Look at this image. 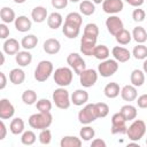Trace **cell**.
Returning <instances> with one entry per match:
<instances>
[{"instance_id": "cell-1", "label": "cell", "mask_w": 147, "mask_h": 147, "mask_svg": "<svg viewBox=\"0 0 147 147\" xmlns=\"http://www.w3.org/2000/svg\"><path fill=\"white\" fill-rule=\"evenodd\" d=\"M83 23V16L80 13L71 11L65 16L64 23L62 25L63 34L69 39H75L79 36L80 26Z\"/></svg>"}, {"instance_id": "cell-2", "label": "cell", "mask_w": 147, "mask_h": 147, "mask_svg": "<svg viewBox=\"0 0 147 147\" xmlns=\"http://www.w3.org/2000/svg\"><path fill=\"white\" fill-rule=\"evenodd\" d=\"M28 123L30 125V127L36 129V130H44V129H48L52 123H53V116L51 113H38V114H32L29 119Z\"/></svg>"}, {"instance_id": "cell-3", "label": "cell", "mask_w": 147, "mask_h": 147, "mask_svg": "<svg viewBox=\"0 0 147 147\" xmlns=\"http://www.w3.org/2000/svg\"><path fill=\"white\" fill-rule=\"evenodd\" d=\"M53 78L56 85L60 87L69 86L74 78V71L71 68L68 67H60L53 72Z\"/></svg>"}, {"instance_id": "cell-4", "label": "cell", "mask_w": 147, "mask_h": 147, "mask_svg": "<svg viewBox=\"0 0 147 147\" xmlns=\"http://www.w3.org/2000/svg\"><path fill=\"white\" fill-rule=\"evenodd\" d=\"M146 133V123L142 119H133L127 126L126 136L131 141H139Z\"/></svg>"}, {"instance_id": "cell-5", "label": "cell", "mask_w": 147, "mask_h": 147, "mask_svg": "<svg viewBox=\"0 0 147 147\" xmlns=\"http://www.w3.org/2000/svg\"><path fill=\"white\" fill-rule=\"evenodd\" d=\"M52 99L54 105L60 109H68L71 105V96L64 87L59 86V88H55L53 91Z\"/></svg>"}, {"instance_id": "cell-6", "label": "cell", "mask_w": 147, "mask_h": 147, "mask_svg": "<svg viewBox=\"0 0 147 147\" xmlns=\"http://www.w3.org/2000/svg\"><path fill=\"white\" fill-rule=\"evenodd\" d=\"M53 70H54L53 63L48 60H42L37 64V68L34 70V79L40 83L46 82L49 78V76L53 74Z\"/></svg>"}, {"instance_id": "cell-7", "label": "cell", "mask_w": 147, "mask_h": 147, "mask_svg": "<svg viewBox=\"0 0 147 147\" xmlns=\"http://www.w3.org/2000/svg\"><path fill=\"white\" fill-rule=\"evenodd\" d=\"M98 118L96 111H95V105L94 103H87L78 111V121L83 125H88L93 123Z\"/></svg>"}, {"instance_id": "cell-8", "label": "cell", "mask_w": 147, "mask_h": 147, "mask_svg": "<svg viewBox=\"0 0 147 147\" xmlns=\"http://www.w3.org/2000/svg\"><path fill=\"white\" fill-rule=\"evenodd\" d=\"M118 67H119L118 62L115 59H107L101 61V63L98 65V72L102 77L107 78L116 74V71L118 70Z\"/></svg>"}, {"instance_id": "cell-9", "label": "cell", "mask_w": 147, "mask_h": 147, "mask_svg": "<svg viewBox=\"0 0 147 147\" xmlns=\"http://www.w3.org/2000/svg\"><path fill=\"white\" fill-rule=\"evenodd\" d=\"M127 126H126V119L121 113H116L111 116V127L110 132L111 134H124L126 133Z\"/></svg>"}, {"instance_id": "cell-10", "label": "cell", "mask_w": 147, "mask_h": 147, "mask_svg": "<svg viewBox=\"0 0 147 147\" xmlns=\"http://www.w3.org/2000/svg\"><path fill=\"white\" fill-rule=\"evenodd\" d=\"M67 63L75 71V74H77L78 76L86 69L85 60L78 53H70L67 57Z\"/></svg>"}, {"instance_id": "cell-11", "label": "cell", "mask_w": 147, "mask_h": 147, "mask_svg": "<svg viewBox=\"0 0 147 147\" xmlns=\"http://www.w3.org/2000/svg\"><path fill=\"white\" fill-rule=\"evenodd\" d=\"M96 40L98 37L83 33V37L80 38V52L86 56H92L93 49L96 46Z\"/></svg>"}, {"instance_id": "cell-12", "label": "cell", "mask_w": 147, "mask_h": 147, "mask_svg": "<svg viewBox=\"0 0 147 147\" xmlns=\"http://www.w3.org/2000/svg\"><path fill=\"white\" fill-rule=\"evenodd\" d=\"M98 75L99 72L94 69H85L80 75H79V83L83 87L88 88L95 85L96 80H98Z\"/></svg>"}, {"instance_id": "cell-13", "label": "cell", "mask_w": 147, "mask_h": 147, "mask_svg": "<svg viewBox=\"0 0 147 147\" xmlns=\"http://www.w3.org/2000/svg\"><path fill=\"white\" fill-rule=\"evenodd\" d=\"M106 28L108 32L115 37L119 31L124 29V24H123V21L117 15H109L106 20Z\"/></svg>"}, {"instance_id": "cell-14", "label": "cell", "mask_w": 147, "mask_h": 147, "mask_svg": "<svg viewBox=\"0 0 147 147\" xmlns=\"http://www.w3.org/2000/svg\"><path fill=\"white\" fill-rule=\"evenodd\" d=\"M124 8L123 0H105L102 2V9L108 15H116Z\"/></svg>"}, {"instance_id": "cell-15", "label": "cell", "mask_w": 147, "mask_h": 147, "mask_svg": "<svg viewBox=\"0 0 147 147\" xmlns=\"http://www.w3.org/2000/svg\"><path fill=\"white\" fill-rule=\"evenodd\" d=\"M15 114V107L8 99L0 100V118L10 119Z\"/></svg>"}, {"instance_id": "cell-16", "label": "cell", "mask_w": 147, "mask_h": 147, "mask_svg": "<svg viewBox=\"0 0 147 147\" xmlns=\"http://www.w3.org/2000/svg\"><path fill=\"white\" fill-rule=\"evenodd\" d=\"M111 54L114 56V59L117 61V62H121V63H124V62H127L131 57V52L125 48V47H122V46H115L113 47L111 49Z\"/></svg>"}, {"instance_id": "cell-17", "label": "cell", "mask_w": 147, "mask_h": 147, "mask_svg": "<svg viewBox=\"0 0 147 147\" xmlns=\"http://www.w3.org/2000/svg\"><path fill=\"white\" fill-rule=\"evenodd\" d=\"M20 47H22L21 42H18V40H16L15 38L6 39L2 45V49L7 55H16L20 52Z\"/></svg>"}, {"instance_id": "cell-18", "label": "cell", "mask_w": 147, "mask_h": 147, "mask_svg": "<svg viewBox=\"0 0 147 147\" xmlns=\"http://www.w3.org/2000/svg\"><path fill=\"white\" fill-rule=\"evenodd\" d=\"M42 48H44V52L49 54V55H54V54H57L61 49V44L57 39L55 38H48L44 41V45H42Z\"/></svg>"}, {"instance_id": "cell-19", "label": "cell", "mask_w": 147, "mask_h": 147, "mask_svg": "<svg viewBox=\"0 0 147 147\" xmlns=\"http://www.w3.org/2000/svg\"><path fill=\"white\" fill-rule=\"evenodd\" d=\"M15 29L18 32H28L29 30H31L32 28V22L30 18H28V16L25 15H20L16 17L15 22Z\"/></svg>"}, {"instance_id": "cell-20", "label": "cell", "mask_w": 147, "mask_h": 147, "mask_svg": "<svg viewBox=\"0 0 147 147\" xmlns=\"http://www.w3.org/2000/svg\"><path fill=\"white\" fill-rule=\"evenodd\" d=\"M121 96L124 101H127V102H131V101H134L137 100L138 98V92H137V87L133 86L132 84L131 85H125L121 88Z\"/></svg>"}, {"instance_id": "cell-21", "label": "cell", "mask_w": 147, "mask_h": 147, "mask_svg": "<svg viewBox=\"0 0 147 147\" xmlns=\"http://www.w3.org/2000/svg\"><path fill=\"white\" fill-rule=\"evenodd\" d=\"M48 17V13L47 9L42 6H37L32 9L31 11V18L36 22V23H42L47 20Z\"/></svg>"}, {"instance_id": "cell-22", "label": "cell", "mask_w": 147, "mask_h": 147, "mask_svg": "<svg viewBox=\"0 0 147 147\" xmlns=\"http://www.w3.org/2000/svg\"><path fill=\"white\" fill-rule=\"evenodd\" d=\"M88 101V93L85 90H76L71 94V103L75 106H83Z\"/></svg>"}, {"instance_id": "cell-23", "label": "cell", "mask_w": 147, "mask_h": 147, "mask_svg": "<svg viewBox=\"0 0 147 147\" xmlns=\"http://www.w3.org/2000/svg\"><path fill=\"white\" fill-rule=\"evenodd\" d=\"M47 25L51 29H53V30H56L60 26H62L63 25V17H62V15L60 13H57V11L51 13L48 15V17H47Z\"/></svg>"}, {"instance_id": "cell-24", "label": "cell", "mask_w": 147, "mask_h": 147, "mask_svg": "<svg viewBox=\"0 0 147 147\" xmlns=\"http://www.w3.org/2000/svg\"><path fill=\"white\" fill-rule=\"evenodd\" d=\"M15 61L20 67H26L32 62V54L26 49L20 51L15 55Z\"/></svg>"}, {"instance_id": "cell-25", "label": "cell", "mask_w": 147, "mask_h": 147, "mask_svg": "<svg viewBox=\"0 0 147 147\" xmlns=\"http://www.w3.org/2000/svg\"><path fill=\"white\" fill-rule=\"evenodd\" d=\"M9 80L14 85H21L25 80V72L21 68H14L9 72Z\"/></svg>"}, {"instance_id": "cell-26", "label": "cell", "mask_w": 147, "mask_h": 147, "mask_svg": "<svg viewBox=\"0 0 147 147\" xmlns=\"http://www.w3.org/2000/svg\"><path fill=\"white\" fill-rule=\"evenodd\" d=\"M103 93L108 98V99H115L121 93V87L117 83L115 82H111V83H108L105 88H103Z\"/></svg>"}, {"instance_id": "cell-27", "label": "cell", "mask_w": 147, "mask_h": 147, "mask_svg": "<svg viewBox=\"0 0 147 147\" xmlns=\"http://www.w3.org/2000/svg\"><path fill=\"white\" fill-rule=\"evenodd\" d=\"M24 129H25V124L21 117H15L11 119V122L9 124V130L13 134H15V136L22 134L24 132Z\"/></svg>"}, {"instance_id": "cell-28", "label": "cell", "mask_w": 147, "mask_h": 147, "mask_svg": "<svg viewBox=\"0 0 147 147\" xmlns=\"http://www.w3.org/2000/svg\"><path fill=\"white\" fill-rule=\"evenodd\" d=\"M83 144V140L80 139V137H75V136H64L61 141H60V146L61 147H80Z\"/></svg>"}, {"instance_id": "cell-29", "label": "cell", "mask_w": 147, "mask_h": 147, "mask_svg": "<svg viewBox=\"0 0 147 147\" xmlns=\"http://www.w3.org/2000/svg\"><path fill=\"white\" fill-rule=\"evenodd\" d=\"M130 80H131V84H132L133 86H136V87L142 86L144 83H145V72H144V70L134 69V70L131 72Z\"/></svg>"}, {"instance_id": "cell-30", "label": "cell", "mask_w": 147, "mask_h": 147, "mask_svg": "<svg viewBox=\"0 0 147 147\" xmlns=\"http://www.w3.org/2000/svg\"><path fill=\"white\" fill-rule=\"evenodd\" d=\"M119 113L124 116V118L126 119V122L127 121H133L137 117V108L133 105H130V103L122 106Z\"/></svg>"}, {"instance_id": "cell-31", "label": "cell", "mask_w": 147, "mask_h": 147, "mask_svg": "<svg viewBox=\"0 0 147 147\" xmlns=\"http://www.w3.org/2000/svg\"><path fill=\"white\" fill-rule=\"evenodd\" d=\"M95 11V3L90 0H83L79 3V13L85 16H91Z\"/></svg>"}, {"instance_id": "cell-32", "label": "cell", "mask_w": 147, "mask_h": 147, "mask_svg": "<svg viewBox=\"0 0 147 147\" xmlns=\"http://www.w3.org/2000/svg\"><path fill=\"white\" fill-rule=\"evenodd\" d=\"M0 17H1L2 23H6V24L15 22V20H16L15 11L10 7H2L0 10Z\"/></svg>"}, {"instance_id": "cell-33", "label": "cell", "mask_w": 147, "mask_h": 147, "mask_svg": "<svg viewBox=\"0 0 147 147\" xmlns=\"http://www.w3.org/2000/svg\"><path fill=\"white\" fill-rule=\"evenodd\" d=\"M131 34H132V39L137 41V44H144L147 40V31L142 26H136L132 30Z\"/></svg>"}, {"instance_id": "cell-34", "label": "cell", "mask_w": 147, "mask_h": 147, "mask_svg": "<svg viewBox=\"0 0 147 147\" xmlns=\"http://www.w3.org/2000/svg\"><path fill=\"white\" fill-rule=\"evenodd\" d=\"M37 44H38V38L34 34H26L21 40V46L26 51L33 49L37 46Z\"/></svg>"}, {"instance_id": "cell-35", "label": "cell", "mask_w": 147, "mask_h": 147, "mask_svg": "<svg viewBox=\"0 0 147 147\" xmlns=\"http://www.w3.org/2000/svg\"><path fill=\"white\" fill-rule=\"evenodd\" d=\"M109 54H110L109 48H108L106 45H96V46L94 47V49H93V54H92V55H93L95 59L103 61V60H107V59H108Z\"/></svg>"}, {"instance_id": "cell-36", "label": "cell", "mask_w": 147, "mask_h": 147, "mask_svg": "<svg viewBox=\"0 0 147 147\" xmlns=\"http://www.w3.org/2000/svg\"><path fill=\"white\" fill-rule=\"evenodd\" d=\"M22 101H23L25 105H28V106L34 105V103L38 101L37 93H36L33 90H25V91L22 93Z\"/></svg>"}, {"instance_id": "cell-37", "label": "cell", "mask_w": 147, "mask_h": 147, "mask_svg": "<svg viewBox=\"0 0 147 147\" xmlns=\"http://www.w3.org/2000/svg\"><path fill=\"white\" fill-rule=\"evenodd\" d=\"M132 55L136 60H145L147 59V46L144 44H138L132 49Z\"/></svg>"}, {"instance_id": "cell-38", "label": "cell", "mask_w": 147, "mask_h": 147, "mask_svg": "<svg viewBox=\"0 0 147 147\" xmlns=\"http://www.w3.org/2000/svg\"><path fill=\"white\" fill-rule=\"evenodd\" d=\"M94 136H95V130H94L92 126H90V124L83 126V127L80 129V131H79V137H80V139L84 140V141H90V140H92V139L94 138Z\"/></svg>"}, {"instance_id": "cell-39", "label": "cell", "mask_w": 147, "mask_h": 147, "mask_svg": "<svg viewBox=\"0 0 147 147\" xmlns=\"http://www.w3.org/2000/svg\"><path fill=\"white\" fill-rule=\"evenodd\" d=\"M115 39L116 41L119 44V45H127L131 40H132V34L130 31L123 29L122 31H119L116 36H115Z\"/></svg>"}, {"instance_id": "cell-40", "label": "cell", "mask_w": 147, "mask_h": 147, "mask_svg": "<svg viewBox=\"0 0 147 147\" xmlns=\"http://www.w3.org/2000/svg\"><path fill=\"white\" fill-rule=\"evenodd\" d=\"M36 139H37L36 133H34L33 131H31V130L24 131V132L22 133V136H21V142H22L23 145H25V146H31V145H33V144L36 142Z\"/></svg>"}, {"instance_id": "cell-41", "label": "cell", "mask_w": 147, "mask_h": 147, "mask_svg": "<svg viewBox=\"0 0 147 147\" xmlns=\"http://www.w3.org/2000/svg\"><path fill=\"white\" fill-rule=\"evenodd\" d=\"M36 107L40 113H51L52 110V102L47 99H40L36 102Z\"/></svg>"}, {"instance_id": "cell-42", "label": "cell", "mask_w": 147, "mask_h": 147, "mask_svg": "<svg viewBox=\"0 0 147 147\" xmlns=\"http://www.w3.org/2000/svg\"><path fill=\"white\" fill-rule=\"evenodd\" d=\"M95 105V111L98 115V118H103L109 114V106L105 102H96Z\"/></svg>"}, {"instance_id": "cell-43", "label": "cell", "mask_w": 147, "mask_h": 147, "mask_svg": "<svg viewBox=\"0 0 147 147\" xmlns=\"http://www.w3.org/2000/svg\"><path fill=\"white\" fill-rule=\"evenodd\" d=\"M38 139H39V142L40 144H42V145H49L51 141H52V132H51V130H48V129L40 130V133L38 136Z\"/></svg>"}, {"instance_id": "cell-44", "label": "cell", "mask_w": 147, "mask_h": 147, "mask_svg": "<svg viewBox=\"0 0 147 147\" xmlns=\"http://www.w3.org/2000/svg\"><path fill=\"white\" fill-rule=\"evenodd\" d=\"M83 33L98 37L99 36V26L95 23H87L85 25V28H84V32Z\"/></svg>"}, {"instance_id": "cell-45", "label": "cell", "mask_w": 147, "mask_h": 147, "mask_svg": "<svg viewBox=\"0 0 147 147\" xmlns=\"http://www.w3.org/2000/svg\"><path fill=\"white\" fill-rule=\"evenodd\" d=\"M145 17H146L145 10L141 9V8H139V7L136 8V9L132 11V18H133L134 22H142V21L145 20Z\"/></svg>"}, {"instance_id": "cell-46", "label": "cell", "mask_w": 147, "mask_h": 147, "mask_svg": "<svg viewBox=\"0 0 147 147\" xmlns=\"http://www.w3.org/2000/svg\"><path fill=\"white\" fill-rule=\"evenodd\" d=\"M69 0H51L52 7L55 9H64L68 6Z\"/></svg>"}, {"instance_id": "cell-47", "label": "cell", "mask_w": 147, "mask_h": 147, "mask_svg": "<svg viewBox=\"0 0 147 147\" xmlns=\"http://www.w3.org/2000/svg\"><path fill=\"white\" fill-rule=\"evenodd\" d=\"M9 33H10V31H9V28L7 26V24L6 23H1L0 24V38L6 40V39H8Z\"/></svg>"}, {"instance_id": "cell-48", "label": "cell", "mask_w": 147, "mask_h": 147, "mask_svg": "<svg viewBox=\"0 0 147 147\" xmlns=\"http://www.w3.org/2000/svg\"><path fill=\"white\" fill-rule=\"evenodd\" d=\"M137 105H138L139 108H142V109L147 108V93L141 94L140 96L137 98Z\"/></svg>"}, {"instance_id": "cell-49", "label": "cell", "mask_w": 147, "mask_h": 147, "mask_svg": "<svg viewBox=\"0 0 147 147\" xmlns=\"http://www.w3.org/2000/svg\"><path fill=\"white\" fill-rule=\"evenodd\" d=\"M91 147H106V141L100 139V138H95L92 140Z\"/></svg>"}, {"instance_id": "cell-50", "label": "cell", "mask_w": 147, "mask_h": 147, "mask_svg": "<svg viewBox=\"0 0 147 147\" xmlns=\"http://www.w3.org/2000/svg\"><path fill=\"white\" fill-rule=\"evenodd\" d=\"M6 134H7V127H6V124L2 119L0 122V140H3L6 138Z\"/></svg>"}, {"instance_id": "cell-51", "label": "cell", "mask_w": 147, "mask_h": 147, "mask_svg": "<svg viewBox=\"0 0 147 147\" xmlns=\"http://www.w3.org/2000/svg\"><path fill=\"white\" fill-rule=\"evenodd\" d=\"M124 1H126L130 6L136 7V8H138V7L142 6V3H144V0H124Z\"/></svg>"}, {"instance_id": "cell-52", "label": "cell", "mask_w": 147, "mask_h": 147, "mask_svg": "<svg viewBox=\"0 0 147 147\" xmlns=\"http://www.w3.org/2000/svg\"><path fill=\"white\" fill-rule=\"evenodd\" d=\"M0 90H3L7 85V77L5 75V72H0Z\"/></svg>"}, {"instance_id": "cell-53", "label": "cell", "mask_w": 147, "mask_h": 147, "mask_svg": "<svg viewBox=\"0 0 147 147\" xmlns=\"http://www.w3.org/2000/svg\"><path fill=\"white\" fill-rule=\"evenodd\" d=\"M142 70L145 74H147V59H145V61L142 63Z\"/></svg>"}, {"instance_id": "cell-54", "label": "cell", "mask_w": 147, "mask_h": 147, "mask_svg": "<svg viewBox=\"0 0 147 147\" xmlns=\"http://www.w3.org/2000/svg\"><path fill=\"white\" fill-rule=\"evenodd\" d=\"M0 56H1V63H0V65H3L5 64V52L3 53H0Z\"/></svg>"}, {"instance_id": "cell-55", "label": "cell", "mask_w": 147, "mask_h": 147, "mask_svg": "<svg viewBox=\"0 0 147 147\" xmlns=\"http://www.w3.org/2000/svg\"><path fill=\"white\" fill-rule=\"evenodd\" d=\"M15 3H18V5H21V3H24L26 0H13Z\"/></svg>"}, {"instance_id": "cell-56", "label": "cell", "mask_w": 147, "mask_h": 147, "mask_svg": "<svg viewBox=\"0 0 147 147\" xmlns=\"http://www.w3.org/2000/svg\"><path fill=\"white\" fill-rule=\"evenodd\" d=\"M92 1H93L95 5H100V3H102L105 0H92Z\"/></svg>"}, {"instance_id": "cell-57", "label": "cell", "mask_w": 147, "mask_h": 147, "mask_svg": "<svg viewBox=\"0 0 147 147\" xmlns=\"http://www.w3.org/2000/svg\"><path fill=\"white\" fill-rule=\"evenodd\" d=\"M69 1H71V2H74V3H76V2H79L80 0H69Z\"/></svg>"}, {"instance_id": "cell-58", "label": "cell", "mask_w": 147, "mask_h": 147, "mask_svg": "<svg viewBox=\"0 0 147 147\" xmlns=\"http://www.w3.org/2000/svg\"><path fill=\"white\" fill-rule=\"evenodd\" d=\"M146 145H147V140H146Z\"/></svg>"}]
</instances>
